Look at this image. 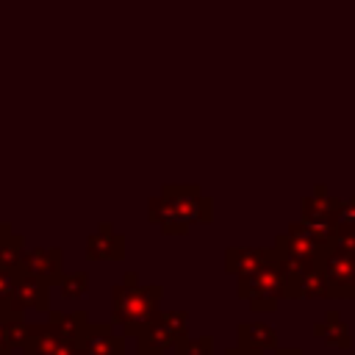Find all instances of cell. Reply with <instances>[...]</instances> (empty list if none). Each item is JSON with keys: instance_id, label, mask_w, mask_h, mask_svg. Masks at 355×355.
I'll return each mask as SVG.
<instances>
[{"instance_id": "6da1fadb", "label": "cell", "mask_w": 355, "mask_h": 355, "mask_svg": "<svg viewBox=\"0 0 355 355\" xmlns=\"http://www.w3.org/2000/svg\"><path fill=\"white\" fill-rule=\"evenodd\" d=\"M214 219V200L200 191V186H164L158 197L150 200V222L161 227L164 236H183L191 225H205Z\"/></svg>"}, {"instance_id": "7a4b0ae2", "label": "cell", "mask_w": 355, "mask_h": 355, "mask_svg": "<svg viewBox=\"0 0 355 355\" xmlns=\"http://www.w3.org/2000/svg\"><path fill=\"white\" fill-rule=\"evenodd\" d=\"M236 297L247 300L252 311H275L280 300H300V283L286 272V266L277 258H269L255 275L236 280Z\"/></svg>"}, {"instance_id": "3957f363", "label": "cell", "mask_w": 355, "mask_h": 355, "mask_svg": "<svg viewBox=\"0 0 355 355\" xmlns=\"http://www.w3.org/2000/svg\"><path fill=\"white\" fill-rule=\"evenodd\" d=\"M164 297V286H136V283H116L111 288V322L122 327V336H136L144 322L158 313V302Z\"/></svg>"}, {"instance_id": "277c9868", "label": "cell", "mask_w": 355, "mask_h": 355, "mask_svg": "<svg viewBox=\"0 0 355 355\" xmlns=\"http://www.w3.org/2000/svg\"><path fill=\"white\" fill-rule=\"evenodd\" d=\"M186 324L183 311H158L136 333V355H166L186 338Z\"/></svg>"}, {"instance_id": "5b68a950", "label": "cell", "mask_w": 355, "mask_h": 355, "mask_svg": "<svg viewBox=\"0 0 355 355\" xmlns=\"http://www.w3.org/2000/svg\"><path fill=\"white\" fill-rule=\"evenodd\" d=\"M330 241L319 239L311 227H305L302 222H291L288 230L277 233L275 236V250L277 252H286L291 258H300L305 263H313V266H322L324 255L330 252Z\"/></svg>"}, {"instance_id": "8992f818", "label": "cell", "mask_w": 355, "mask_h": 355, "mask_svg": "<svg viewBox=\"0 0 355 355\" xmlns=\"http://www.w3.org/2000/svg\"><path fill=\"white\" fill-rule=\"evenodd\" d=\"M336 205H338V197H330L327 186H313V191L308 197H302V216H300V222L305 227H311L319 239L336 244V236H338Z\"/></svg>"}, {"instance_id": "52a82bcc", "label": "cell", "mask_w": 355, "mask_h": 355, "mask_svg": "<svg viewBox=\"0 0 355 355\" xmlns=\"http://www.w3.org/2000/svg\"><path fill=\"white\" fill-rule=\"evenodd\" d=\"M322 272L330 288V300H355V252L338 244L322 261Z\"/></svg>"}, {"instance_id": "ba28073f", "label": "cell", "mask_w": 355, "mask_h": 355, "mask_svg": "<svg viewBox=\"0 0 355 355\" xmlns=\"http://www.w3.org/2000/svg\"><path fill=\"white\" fill-rule=\"evenodd\" d=\"M22 355H78V341L55 322L28 324V341Z\"/></svg>"}, {"instance_id": "9c48e42d", "label": "cell", "mask_w": 355, "mask_h": 355, "mask_svg": "<svg viewBox=\"0 0 355 355\" xmlns=\"http://www.w3.org/2000/svg\"><path fill=\"white\" fill-rule=\"evenodd\" d=\"M22 275L42 280L44 286H55L64 280V252L61 247H33L22 261Z\"/></svg>"}, {"instance_id": "30bf717a", "label": "cell", "mask_w": 355, "mask_h": 355, "mask_svg": "<svg viewBox=\"0 0 355 355\" xmlns=\"http://www.w3.org/2000/svg\"><path fill=\"white\" fill-rule=\"evenodd\" d=\"M78 352L80 355H128L125 352V336L114 333L111 324H86L78 336Z\"/></svg>"}, {"instance_id": "8fae6325", "label": "cell", "mask_w": 355, "mask_h": 355, "mask_svg": "<svg viewBox=\"0 0 355 355\" xmlns=\"http://www.w3.org/2000/svg\"><path fill=\"white\" fill-rule=\"evenodd\" d=\"M47 288L50 286H44L42 280L19 275L17 286H14V294H11V302H8V313L22 319L25 311H47V305H50V291Z\"/></svg>"}, {"instance_id": "7c38bea8", "label": "cell", "mask_w": 355, "mask_h": 355, "mask_svg": "<svg viewBox=\"0 0 355 355\" xmlns=\"http://www.w3.org/2000/svg\"><path fill=\"white\" fill-rule=\"evenodd\" d=\"M269 258H275V247H227L225 250V272L239 277L255 275Z\"/></svg>"}, {"instance_id": "4fadbf2b", "label": "cell", "mask_w": 355, "mask_h": 355, "mask_svg": "<svg viewBox=\"0 0 355 355\" xmlns=\"http://www.w3.org/2000/svg\"><path fill=\"white\" fill-rule=\"evenodd\" d=\"M86 258L89 261H122L125 258V236L116 233L108 222H103L86 239Z\"/></svg>"}, {"instance_id": "5bb4252c", "label": "cell", "mask_w": 355, "mask_h": 355, "mask_svg": "<svg viewBox=\"0 0 355 355\" xmlns=\"http://www.w3.org/2000/svg\"><path fill=\"white\" fill-rule=\"evenodd\" d=\"M236 338H239V347L250 352H266L277 347V333L266 322H239Z\"/></svg>"}, {"instance_id": "9a60e30c", "label": "cell", "mask_w": 355, "mask_h": 355, "mask_svg": "<svg viewBox=\"0 0 355 355\" xmlns=\"http://www.w3.org/2000/svg\"><path fill=\"white\" fill-rule=\"evenodd\" d=\"M313 336L322 338L327 347L333 349H349L352 347V336H349V324L341 319L338 311H327L322 322H313Z\"/></svg>"}, {"instance_id": "2e32d148", "label": "cell", "mask_w": 355, "mask_h": 355, "mask_svg": "<svg viewBox=\"0 0 355 355\" xmlns=\"http://www.w3.org/2000/svg\"><path fill=\"white\" fill-rule=\"evenodd\" d=\"M336 227H338L336 244L355 252V197H349V200H341L338 197V205H336Z\"/></svg>"}, {"instance_id": "e0dca14e", "label": "cell", "mask_w": 355, "mask_h": 355, "mask_svg": "<svg viewBox=\"0 0 355 355\" xmlns=\"http://www.w3.org/2000/svg\"><path fill=\"white\" fill-rule=\"evenodd\" d=\"M28 250H25V239L17 233H8L0 241V266L11 269L14 275H22V261H25Z\"/></svg>"}, {"instance_id": "ac0fdd59", "label": "cell", "mask_w": 355, "mask_h": 355, "mask_svg": "<svg viewBox=\"0 0 355 355\" xmlns=\"http://www.w3.org/2000/svg\"><path fill=\"white\" fill-rule=\"evenodd\" d=\"M175 355H214V336H200V338H183L175 347Z\"/></svg>"}, {"instance_id": "d6986e66", "label": "cell", "mask_w": 355, "mask_h": 355, "mask_svg": "<svg viewBox=\"0 0 355 355\" xmlns=\"http://www.w3.org/2000/svg\"><path fill=\"white\" fill-rule=\"evenodd\" d=\"M58 286H61V297H64V300H78V297L86 294L89 280H86L83 272H69V275H64V280H61Z\"/></svg>"}, {"instance_id": "ffe728a7", "label": "cell", "mask_w": 355, "mask_h": 355, "mask_svg": "<svg viewBox=\"0 0 355 355\" xmlns=\"http://www.w3.org/2000/svg\"><path fill=\"white\" fill-rule=\"evenodd\" d=\"M17 277L11 269L0 266V313H8V302H11V294H14V286H17ZM11 316V313H8Z\"/></svg>"}, {"instance_id": "44dd1931", "label": "cell", "mask_w": 355, "mask_h": 355, "mask_svg": "<svg viewBox=\"0 0 355 355\" xmlns=\"http://www.w3.org/2000/svg\"><path fill=\"white\" fill-rule=\"evenodd\" d=\"M8 313H0V355H11L14 352V347H11V341H8Z\"/></svg>"}, {"instance_id": "7402d4cb", "label": "cell", "mask_w": 355, "mask_h": 355, "mask_svg": "<svg viewBox=\"0 0 355 355\" xmlns=\"http://www.w3.org/2000/svg\"><path fill=\"white\" fill-rule=\"evenodd\" d=\"M272 355H302V349H297V347H275Z\"/></svg>"}, {"instance_id": "603a6c76", "label": "cell", "mask_w": 355, "mask_h": 355, "mask_svg": "<svg viewBox=\"0 0 355 355\" xmlns=\"http://www.w3.org/2000/svg\"><path fill=\"white\" fill-rule=\"evenodd\" d=\"M225 355H263V352H250V349H241V347L236 344V347H227Z\"/></svg>"}, {"instance_id": "cb8c5ba5", "label": "cell", "mask_w": 355, "mask_h": 355, "mask_svg": "<svg viewBox=\"0 0 355 355\" xmlns=\"http://www.w3.org/2000/svg\"><path fill=\"white\" fill-rule=\"evenodd\" d=\"M8 233H14V230H11V225H8V222H0V241H3Z\"/></svg>"}, {"instance_id": "d4e9b609", "label": "cell", "mask_w": 355, "mask_h": 355, "mask_svg": "<svg viewBox=\"0 0 355 355\" xmlns=\"http://www.w3.org/2000/svg\"><path fill=\"white\" fill-rule=\"evenodd\" d=\"M78 355H80V352H78Z\"/></svg>"}]
</instances>
